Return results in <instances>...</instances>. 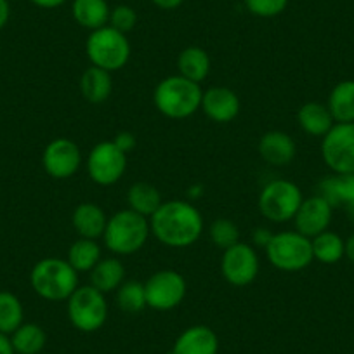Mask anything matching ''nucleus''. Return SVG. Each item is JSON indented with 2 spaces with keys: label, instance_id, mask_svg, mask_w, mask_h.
I'll list each match as a JSON object with an SVG mask.
<instances>
[{
  "label": "nucleus",
  "instance_id": "obj_10",
  "mask_svg": "<svg viewBox=\"0 0 354 354\" xmlns=\"http://www.w3.org/2000/svg\"><path fill=\"white\" fill-rule=\"evenodd\" d=\"M127 169V153L113 141L97 142L87 156L88 177L100 186H111L122 179Z\"/></svg>",
  "mask_w": 354,
  "mask_h": 354
},
{
  "label": "nucleus",
  "instance_id": "obj_31",
  "mask_svg": "<svg viewBox=\"0 0 354 354\" xmlns=\"http://www.w3.org/2000/svg\"><path fill=\"white\" fill-rule=\"evenodd\" d=\"M117 304L122 311L131 313V315L148 308L146 306L145 283H141V281H124L117 288Z\"/></svg>",
  "mask_w": 354,
  "mask_h": 354
},
{
  "label": "nucleus",
  "instance_id": "obj_33",
  "mask_svg": "<svg viewBox=\"0 0 354 354\" xmlns=\"http://www.w3.org/2000/svg\"><path fill=\"white\" fill-rule=\"evenodd\" d=\"M288 0H245V8L257 18H274L287 9Z\"/></svg>",
  "mask_w": 354,
  "mask_h": 354
},
{
  "label": "nucleus",
  "instance_id": "obj_6",
  "mask_svg": "<svg viewBox=\"0 0 354 354\" xmlns=\"http://www.w3.org/2000/svg\"><path fill=\"white\" fill-rule=\"evenodd\" d=\"M266 257L280 271L295 273L306 270L315 261L311 238L299 231H281L266 247Z\"/></svg>",
  "mask_w": 354,
  "mask_h": 354
},
{
  "label": "nucleus",
  "instance_id": "obj_14",
  "mask_svg": "<svg viewBox=\"0 0 354 354\" xmlns=\"http://www.w3.org/2000/svg\"><path fill=\"white\" fill-rule=\"evenodd\" d=\"M332 207L319 195L304 200L294 217L295 231L308 238L318 236L319 233L328 230L332 221Z\"/></svg>",
  "mask_w": 354,
  "mask_h": 354
},
{
  "label": "nucleus",
  "instance_id": "obj_40",
  "mask_svg": "<svg viewBox=\"0 0 354 354\" xmlns=\"http://www.w3.org/2000/svg\"><path fill=\"white\" fill-rule=\"evenodd\" d=\"M0 354H16L11 339H9V335H4V333H0Z\"/></svg>",
  "mask_w": 354,
  "mask_h": 354
},
{
  "label": "nucleus",
  "instance_id": "obj_37",
  "mask_svg": "<svg viewBox=\"0 0 354 354\" xmlns=\"http://www.w3.org/2000/svg\"><path fill=\"white\" fill-rule=\"evenodd\" d=\"M9 18H11V4L9 0H0V30L8 25Z\"/></svg>",
  "mask_w": 354,
  "mask_h": 354
},
{
  "label": "nucleus",
  "instance_id": "obj_41",
  "mask_svg": "<svg viewBox=\"0 0 354 354\" xmlns=\"http://www.w3.org/2000/svg\"><path fill=\"white\" fill-rule=\"evenodd\" d=\"M346 255L349 257V261L354 264V234L346 241Z\"/></svg>",
  "mask_w": 354,
  "mask_h": 354
},
{
  "label": "nucleus",
  "instance_id": "obj_12",
  "mask_svg": "<svg viewBox=\"0 0 354 354\" xmlns=\"http://www.w3.org/2000/svg\"><path fill=\"white\" fill-rule=\"evenodd\" d=\"M259 268V255L250 245L238 241L236 245L224 250L221 271L227 283L234 287H247L257 278Z\"/></svg>",
  "mask_w": 354,
  "mask_h": 354
},
{
  "label": "nucleus",
  "instance_id": "obj_29",
  "mask_svg": "<svg viewBox=\"0 0 354 354\" xmlns=\"http://www.w3.org/2000/svg\"><path fill=\"white\" fill-rule=\"evenodd\" d=\"M313 257L322 264H335L346 255V243L342 238L332 231H323L318 236L311 238Z\"/></svg>",
  "mask_w": 354,
  "mask_h": 354
},
{
  "label": "nucleus",
  "instance_id": "obj_22",
  "mask_svg": "<svg viewBox=\"0 0 354 354\" xmlns=\"http://www.w3.org/2000/svg\"><path fill=\"white\" fill-rule=\"evenodd\" d=\"M318 195L330 203V207L347 205L354 200V174H333L318 185Z\"/></svg>",
  "mask_w": 354,
  "mask_h": 354
},
{
  "label": "nucleus",
  "instance_id": "obj_11",
  "mask_svg": "<svg viewBox=\"0 0 354 354\" xmlns=\"http://www.w3.org/2000/svg\"><path fill=\"white\" fill-rule=\"evenodd\" d=\"M322 156L335 174H354V122L333 125L323 136Z\"/></svg>",
  "mask_w": 354,
  "mask_h": 354
},
{
  "label": "nucleus",
  "instance_id": "obj_1",
  "mask_svg": "<svg viewBox=\"0 0 354 354\" xmlns=\"http://www.w3.org/2000/svg\"><path fill=\"white\" fill-rule=\"evenodd\" d=\"M149 227L160 243L185 248L202 236L203 217L193 203L185 200H169L149 217Z\"/></svg>",
  "mask_w": 354,
  "mask_h": 354
},
{
  "label": "nucleus",
  "instance_id": "obj_20",
  "mask_svg": "<svg viewBox=\"0 0 354 354\" xmlns=\"http://www.w3.org/2000/svg\"><path fill=\"white\" fill-rule=\"evenodd\" d=\"M111 88H113V82H111L110 71L101 70L97 66H91L82 73L80 93L88 103H104L110 97Z\"/></svg>",
  "mask_w": 354,
  "mask_h": 354
},
{
  "label": "nucleus",
  "instance_id": "obj_3",
  "mask_svg": "<svg viewBox=\"0 0 354 354\" xmlns=\"http://www.w3.org/2000/svg\"><path fill=\"white\" fill-rule=\"evenodd\" d=\"M30 283L35 294L46 301H68L78 288V273L64 259L46 257L33 266Z\"/></svg>",
  "mask_w": 354,
  "mask_h": 354
},
{
  "label": "nucleus",
  "instance_id": "obj_16",
  "mask_svg": "<svg viewBox=\"0 0 354 354\" xmlns=\"http://www.w3.org/2000/svg\"><path fill=\"white\" fill-rule=\"evenodd\" d=\"M219 337L210 326L193 325L186 328L174 342L169 354H217Z\"/></svg>",
  "mask_w": 354,
  "mask_h": 354
},
{
  "label": "nucleus",
  "instance_id": "obj_42",
  "mask_svg": "<svg viewBox=\"0 0 354 354\" xmlns=\"http://www.w3.org/2000/svg\"><path fill=\"white\" fill-rule=\"evenodd\" d=\"M346 207H347V214H349L351 219L354 221V200H353V202H351V203H347Z\"/></svg>",
  "mask_w": 354,
  "mask_h": 354
},
{
  "label": "nucleus",
  "instance_id": "obj_17",
  "mask_svg": "<svg viewBox=\"0 0 354 354\" xmlns=\"http://www.w3.org/2000/svg\"><path fill=\"white\" fill-rule=\"evenodd\" d=\"M259 155L273 167H287L295 158V141L283 131L266 132L259 141Z\"/></svg>",
  "mask_w": 354,
  "mask_h": 354
},
{
  "label": "nucleus",
  "instance_id": "obj_34",
  "mask_svg": "<svg viewBox=\"0 0 354 354\" xmlns=\"http://www.w3.org/2000/svg\"><path fill=\"white\" fill-rule=\"evenodd\" d=\"M108 25H110L111 28L118 30V32L129 33L131 30H134L136 25H138V12H136L131 6H117V8L111 9Z\"/></svg>",
  "mask_w": 354,
  "mask_h": 354
},
{
  "label": "nucleus",
  "instance_id": "obj_5",
  "mask_svg": "<svg viewBox=\"0 0 354 354\" xmlns=\"http://www.w3.org/2000/svg\"><path fill=\"white\" fill-rule=\"evenodd\" d=\"M85 53L93 66L106 71L122 70L131 57V44L125 33L111 28L110 25L88 33Z\"/></svg>",
  "mask_w": 354,
  "mask_h": 354
},
{
  "label": "nucleus",
  "instance_id": "obj_35",
  "mask_svg": "<svg viewBox=\"0 0 354 354\" xmlns=\"http://www.w3.org/2000/svg\"><path fill=\"white\" fill-rule=\"evenodd\" d=\"M113 142H115V145H117L118 148H120L124 153L132 151V149L136 148V138H134V134H132V132H127V131L118 132V134L115 136Z\"/></svg>",
  "mask_w": 354,
  "mask_h": 354
},
{
  "label": "nucleus",
  "instance_id": "obj_39",
  "mask_svg": "<svg viewBox=\"0 0 354 354\" xmlns=\"http://www.w3.org/2000/svg\"><path fill=\"white\" fill-rule=\"evenodd\" d=\"M30 2L40 9H56L61 8L66 0H30Z\"/></svg>",
  "mask_w": 354,
  "mask_h": 354
},
{
  "label": "nucleus",
  "instance_id": "obj_13",
  "mask_svg": "<svg viewBox=\"0 0 354 354\" xmlns=\"http://www.w3.org/2000/svg\"><path fill=\"white\" fill-rule=\"evenodd\" d=\"M46 172L54 179H68L80 169L82 151L71 139L57 138L46 146L42 155Z\"/></svg>",
  "mask_w": 354,
  "mask_h": 354
},
{
  "label": "nucleus",
  "instance_id": "obj_23",
  "mask_svg": "<svg viewBox=\"0 0 354 354\" xmlns=\"http://www.w3.org/2000/svg\"><path fill=\"white\" fill-rule=\"evenodd\" d=\"M297 122L302 131L309 136L323 138L333 127V117L328 106L322 103H306L299 108Z\"/></svg>",
  "mask_w": 354,
  "mask_h": 354
},
{
  "label": "nucleus",
  "instance_id": "obj_9",
  "mask_svg": "<svg viewBox=\"0 0 354 354\" xmlns=\"http://www.w3.org/2000/svg\"><path fill=\"white\" fill-rule=\"evenodd\" d=\"M185 277L174 270H162L153 273L146 280V306L155 311H170L177 308L186 297Z\"/></svg>",
  "mask_w": 354,
  "mask_h": 354
},
{
  "label": "nucleus",
  "instance_id": "obj_26",
  "mask_svg": "<svg viewBox=\"0 0 354 354\" xmlns=\"http://www.w3.org/2000/svg\"><path fill=\"white\" fill-rule=\"evenodd\" d=\"M127 203L129 209L149 219L160 209L163 200L158 189L153 185H149V183H136L129 188Z\"/></svg>",
  "mask_w": 354,
  "mask_h": 354
},
{
  "label": "nucleus",
  "instance_id": "obj_36",
  "mask_svg": "<svg viewBox=\"0 0 354 354\" xmlns=\"http://www.w3.org/2000/svg\"><path fill=\"white\" fill-rule=\"evenodd\" d=\"M273 236L274 233L271 230H268V227H257V230L254 231V236L252 238H254L255 247H261L266 250V247L270 245V241L273 240Z\"/></svg>",
  "mask_w": 354,
  "mask_h": 354
},
{
  "label": "nucleus",
  "instance_id": "obj_30",
  "mask_svg": "<svg viewBox=\"0 0 354 354\" xmlns=\"http://www.w3.org/2000/svg\"><path fill=\"white\" fill-rule=\"evenodd\" d=\"M25 309L21 301L11 292H0V333L11 335L23 325Z\"/></svg>",
  "mask_w": 354,
  "mask_h": 354
},
{
  "label": "nucleus",
  "instance_id": "obj_32",
  "mask_svg": "<svg viewBox=\"0 0 354 354\" xmlns=\"http://www.w3.org/2000/svg\"><path fill=\"white\" fill-rule=\"evenodd\" d=\"M209 236L217 248L227 250L240 241V231L236 224L231 223L230 219H216L210 224Z\"/></svg>",
  "mask_w": 354,
  "mask_h": 354
},
{
  "label": "nucleus",
  "instance_id": "obj_4",
  "mask_svg": "<svg viewBox=\"0 0 354 354\" xmlns=\"http://www.w3.org/2000/svg\"><path fill=\"white\" fill-rule=\"evenodd\" d=\"M149 233H151V227H149L148 217L125 209L108 219L103 240L108 250L113 254L131 255L145 247Z\"/></svg>",
  "mask_w": 354,
  "mask_h": 354
},
{
  "label": "nucleus",
  "instance_id": "obj_18",
  "mask_svg": "<svg viewBox=\"0 0 354 354\" xmlns=\"http://www.w3.org/2000/svg\"><path fill=\"white\" fill-rule=\"evenodd\" d=\"M71 224L80 238L88 240H97L104 234L106 230L108 217L100 205L91 202H85L77 205L71 216Z\"/></svg>",
  "mask_w": 354,
  "mask_h": 354
},
{
  "label": "nucleus",
  "instance_id": "obj_28",
  "mask_svg": "<svg viewBox=\"0 0 354 354\" xmlns=\"http://www.w3.org/2000/svg\"><path fill=\"white\" fill-rule=\"evenodd\" d=\"M101 261V247L96 240H88V238H78L73 241L68 250V262L71 264L77 273L91 271L97 262Z\"/></svg>",
  "mask_w": 354,
  "mask_h": 354
},
{
  "label": "nucleus",
  "instance_id": "obj_25",
  "mask_svg": "<svg viewBox=\"0 0 354 354\" xmlns=\"http://www.w3.org/2000/svg\"><path fill=\"white\" fill-rule=\"evenodd\" d=\"M328 110L339 124L354 122V80H344L332 88Z\"/></svg>",
  "mask_w": 354,
  "mask_h": 354
},
{
  "label": "nucleus",
  "instance_id": "obj_2",
  "mask_svg": "<svg viewBox=\"0 0 354 354\" xmlns=\"http://www.w3.org/2000/svg\"><path fill=\"white\" fill-rule=\"evenodd\" d=\"M202 96L203 91L200 84H195L181 75H172L156 85L153 101L162 115L174 120H183L200 110Z\"/></svg>",
  "mask_w": 354,
  "mask_h": 354
},
{
  "label": "nucleus",
  "instance_id": "obj_7",
  "mask_svg": "<svg viewBox=\"0 0 354 354\" xmlns=\"http://www.w3.org/2000/svg\"><path fill=\"white\" fill-rule=\"evenodd\" d=\"M108 302L103 292L93 285L78 287L68 299V318L71 325L84 333L103 328L108 319Z\"/></svg>",
  "mask_w": 354,
  "mask_h": 354
},
{
  "label": "nucleus",
  "instance_id": "obj_15",
  "mask_svg": "<svg viewBox=\"0 0 354 354\" xmlns=\"http://www.w3.org/2000/svg\"><path fill=\"white\" fill-rule=\"evenodd\" d=\"M200 110L212 122L227 124V122H233L240 113V100L230 87L217 85V87L207 88L203 93Z\"/></svg>",
  "mask_w": 354,
  "mask_h": 354
},
{
  "label": "nucleus",
  "instance_id": "obj_21",
  "mask_svg": "<svg viewBox=\"0 0 354 354\" xmlns=\"http://www.w3.org/2000/svg\"><path fill=\"white\" fill-rule=\"evenodd\" d=\"M88 273L91 285L106 295L110 292H117V288L124 283L125 268L117 257H106L101 259Z\"/></svg>",
  "mask_w": 354,
  "mask_h": 354
},
{
  "label": "nucleus",
  "instance_id": "obj_27",
  "mask_svg": "<svg viewBox=\"0 0 354 354\" xmlns=\"http://www.w3.org/2000/svg\"><path fill=\"white\" fill-rule=\"evenodd\" d=\"M16 354H39L46 347L47 335L37 323H23L9 335Z\"/></svg>",
  "mask_w": 354,
  "mask_h": 354
},
{
  "label": "nucleus",
  "instance_id": "obj_38",
  "mask_svg": "<svg viewBox=\"0 0 354 354\" xmlns=\"http://www.w3.org/2000/svg\"><path fill=\"white\" fill-rule=\"evenodd\" d=\"M151 2L156 8L163 9V11H174V9L179 8L185 0H151Z\"/></svg>",
  "mask_w": 354,
  "mask_h": 354
},
{
  "label": "nucleus",
  "instance_id": "obj_19",
  "mask_svg": "<svg viewBox=\"0 0 354 354\" xmlns=\"http://www.w3.org/2000/svg\"><path fill=\"white\" fill-rule=\"evenodd\" d=\"M111 8L106 0H73L71 4V15L73 19L91 32L100 30L110 21Z\"/></svg>",
  "mask_w": 354,
  "mask_h": 354
},
{
  "label": "nucleus",
  "instance_id": "obj_8",
  "mask_svg": "<svg viewBox=\"0 0 354 354\" xmlns=\"http://www.w3.org/2000/svg\"><path fill=\"white\" fill-rule=\"evenodd\" d=\"M302 202L304 196L295 183L277 179L262 188L259 195V210L271 223L281 224L294 219Z\"/></svg>",
  "mask_w": 354,
  "mask_h": 354
},
{
  "label": "nucleus",
  "instance_id": "obj_24",
  "mask_svg": "<svg viewBox=\"0 0 354 354\" xmlns=\"http://www.w3.org/2000/svg\"><path fill=\"white\" fill-rule=\"evenodd\" d=\"M177 68L181 77L202 84L210 73V57L202 47L189 46L177 57Z\"/></svg>",
  "mask_w": 354,
  "mask_h": 354
}]
</instances>
